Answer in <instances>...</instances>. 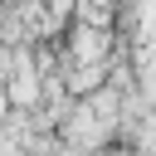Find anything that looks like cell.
Masks as SVG:
<instances>
[{"instance_id":"1","label":"cell","mask_w":156,"mask_h":156,"mask_svg":"<svg viewBox=\"0 0 156 156\" xmlns=\"http://www.w3.org/2000/svg\"><path fill=\"white\" fill-rule=\"evenodd\" d=\"M10 98H15V102H34V73H20V78L10 83Z\"/></svg>"}]
</instances>
